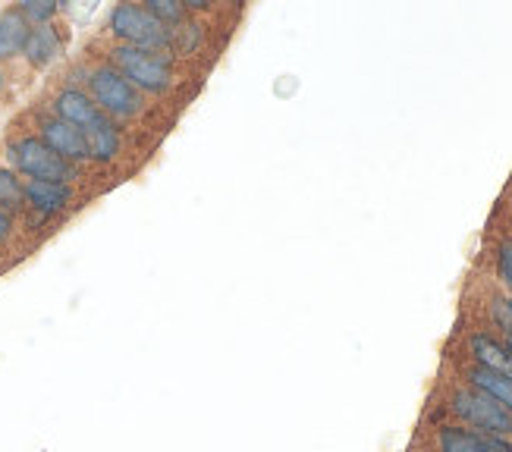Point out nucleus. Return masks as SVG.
I'll list each match as a JSON object with an SVG mask.
<instances>
[{
	"label": "nucleus",
	"mask_w": 512,
	"mask_h": 452,
	"mask_svg": "<svg viewBox=\"0 0 512 452\" xmlns=\"http://www.w3.org/2000/svg\"><path fill=\"white\" fill-rule=\"evenodd\" d=\"M29 19L19 10H4L0 13V57H13L19 51H26L29 41Z\"/></svg>",
	"instance_id": "10"
},
{
	"label": "nucleus",
	"mask_w": 512,
	"mask_h": 452,
	"mask_svg": "<svg viewBox=\"0 0 512 452\" xmlns=\"http://www.w3.org/2000/svg\"><path fill=\"white\" fill-rule=\"evenodd\" d=\"M202 44V26L198 22H180V26L170 29V48H176L180 54H192Z\"/></svg>",
	"instance_id": "15"
},
{
	"label": "nucleus",
	"mask_w": 512,
	"mask_h": 452,
	"mask_svg": "<svg viewBox=\"0 0 512 452\" xmlns=\"http://www.w3.org/2000/svg\"><path fill=\"white\" fill-rule=\"evenodd\" d=\"M41 142L48 145L51 151H57L63 161H85L88 157V142H85V132L76 129L73 123H63L57 120H44L41 123Z\"/></svg>",
	"instance_id": "6"
},
{
	"label": "nucleus",
	"mask_w": 512,
	"mask_h": 452,
	"mask_svg": "<svg viewBox=\"0 0 512 452\" xmlns=\"http://www.w3.org/2000/svg\"><path fill=\"white\" fill-rule=\"evenodd\" d=\"M145 10H148L154 19H158V22H164L167 29L180 26V22L186 19V7L180 4V0H148Z\"/></svg>",
	"instance_id": "16"
},
{
	"label": "nucleus",
	"mask_w": 512,
	"mask_h": 452,
	"mask_svg": "<svg viewBox=\"0 0 512 452\" xmlns=\"http://www.w3.org/2000/svg\"><path fill=\"white\" fill-rule=\"evenodd\" d=\"M114 70H120L132 85L142 88V92H151V95L167 92L170 82H173V70H170L167 54L129 48V44H117L114 48Z\"/></svg>",
	"instance_id": "2"
},
{
	"label": "nucleus",
	"mask_w": 512,
	"mask_h": 452,
	"mask_svg": "<svg viewBox=\"0 0 512 452\" xmlns=\"http://www.w3.org/2000/svg\"><path fill=\"white\" fill-rule=\"evenodd\" d=\"M0 85H4V76H0Z\"/></svg>",
	"instance_id": "23"
},
{
	"label": "nucleus",
	"mask_w": 512,
	"mask_h": 452,
	"mask_svg": "<svg viewBox=\"0 0 512 452\" xmlns=\"http://www.w3.org/2000/svg\"><path fill=\"white\" fill-rule=\"evenodd\" d=\"M506 349H509V355H512V343H509V346H506Z\"/></svg>",
	"instance_id": "22"
},
{
	"label": "nucleus",
	"mask_w": 512,
	"mask_h": 452,
	"mask_svg": "<svg viewBox=\"0 0 512 452\" xmlns=\"http://www.w3.org/2000/svg\"><path fill=\"white\" fill-rule=\"evenodd\" d=\"M469 377H472V383H475V390H478V393L491 396L494 402H500L503 409L512 415V377L494 374V371H487V368H475Z\"/></svg>",
	"instance_id": "12"
},
{
	"label": "nucleus",
	"mask_w": 512,
	"mask_h": 452,
	"mask_svg": "<svg viewBox=\"0 0 512 452\" xmlns=\"http://www.w3.org/2000/svg\"><path fill=\"white\" fill-rule=\"evenodd\" d=\"M500 274L506 286L512 289V245H503V252H500Z\"/></svg>",
	"instance_id": "20"
},
{
	"label": "nucleus",
	"mask_w": 512,
	"mask_h": 452,
	"mask_svg": "<svg viewBox=\"0 0 512 452\" xmlns=\"http://www.w3.org/2000/svg\"><path fill=\"white\" fill-rule=\"evenodd\" d=\"M7 157L10 164L26 173L32 179H48V183H66V179H73L76 170L70 161H63V157L57 151H51L48 145H44L41 139H32V135H26V139H16L10 148H7Z\"/></svg>",
	"instance_id": "4"
},
{
	"label": "nucleus",
	"mask_w": 512,
	"mask_h": 452,
	"mask_svg": "<svg viewBox=\"0 0 512 452\" xmlns=\"http://www.w3.org/2000/svg\"><path fill=\"white\" fill-rule=\"evenodd\" d=\"M85 142H88V157L95 161H114L120 151V132L110 123V117H101L85 129Z\"/></svg>",
	"instance_id": "9"
},
{
	"label": "nucleus",
	"mask_w": 512,
	"mask_h": 452,
	"mask_svg": "<svg viewBox=\"0 0 512 452\" xmlns=\"http://www.w3.org/2000/svg\"><path fill=\"white\" fill-rule=\"evenodd\" d=\"M22 198H26V205L32 211H38L41 217H51L66 208V201H70V186L48 183V179H29V183L22 186Z\"/></svg>",
	"instance_id": "7"
},
{
	"label": "nucleus",
	"mask_w": 512,
	"mask_h": 452,
	"mask_svg": "<svg viewBox=\"0 0 512 452\" xmlns=\"http://www.w3.org/2000/svg\"><path fill=\"white\" fill-rule=\"evenodd\" d=\"M440 452H491V437L447 427L440 431Z\"/></svg>",
	"instance_id": "14"
},
{
	"label": "nucleus",
	"mask_w": 512,
	"mask_h": 452,
	"mask_svg": "<svg viewBox=\"0 0 512 452\" xmlns=\"http://www.w3.org/2000/svg\"><path fill=\"white\" fill-rule=\"evenodd\" d=\"M110 32L123 44H129V48H142L154 54L170 51V29L139 4H120L110 13Z\"/></svg>",
	"instance_id": "1"
},
{
	"label": "nucleus",
	"mask_w": 512,
	"mask_h": 452,
	"mask_svg": "<svg viewBox=\"0 0 512 452\" xmlns=\"http://www.w3.org/2000/svg\"><path fill=\"white\" fill-rule=\"evenodd\" d=\"M19 13L26 16L29 22H38V26H48V19L57 13V4H54V0H22V4H19Z\"/></svg>",
	"instance_id": "17"
},
{
	"label": "nucleus",
	"mask_w": 512,
	"mask_h": 452,
	"mask_svg": "<svg viewBox=\"0 0 512 452\" xmlns=\"http://www.w3.org/2000/svg\"><path fill=\"white\" fill-rule=\"evenodd\" d=\"M494 321L512 336V302H494Z\"/></svg>",
	"instance_id": "19"
},
{
	"label": "nucleus",
	"mask_w": 512,
	"mask_h": 452,
	"mask_svg": "<svg viewBox=\"0 0 512 452\" xmlns=\"http://www.w3.org/2000/svg\"><path fill=\"white\" fill-rule=\"evenodd\" d=\"M472 352L478 358V365L494 371V374H503V377H512V355L506 346H500L497 339L491 336H472Z\"/></svg>",
	"instance_id": "11"
},
{
	"label": "nucleus",
	"mask_w": 512,
	"mask_h": 452,
	"mask_svg": "<svg viewBox=\"0 0 512 452\" xmlns=\"http://www.w3.org/2000/svg\"><path fill=\"white\" fill-rule=\"evenodd\" d=\"M88 88H92V101L98 104V110H104V117H136L142 110V95L139 88L132 85L120 70L114 66H101L92 76H88Z\"/></svg>",
	"instance_id": "3"
},
{
	"label": "nucleus",
	"mask_w": 512,
	"mask_h": 452,
	"mask_svg": "<svg viewBox=\"0 0 512 452\" xmlns=\"http://www.w3.org/2000/svg\"><path fill=\"white\" fill-rule=\"evenodd\" d=\"M453 412L469 424H475L478 431H487V437L512 434V415L500 402H494L491 396H484L478 390H459L453 396Z\"/></svg>",
	"instance_id": "5"
},
{
	"label": "nucleus",
	"mask_w": 512,
	"mask_h": 452,
	"mask_svg": "<svg viewBox=\"0 0 512 452\" xmlns=\"http://www.w3.org/2000/svg\"><path fill=\"white\" fill-rule=\"evenodd\" d=\"M22 186H19V179L10 173V170H4L0 167V208H16V205H22Z\"/></svg>",
	"instance_id": "18"
},
{
	"label": "nucleus",
	"mask_w": 512,
	"mask_h": 452,
	"mask_svg": "<svg viewBox=\"0 0 512 452\" xmlns=\"http://www.w3.org/2000/svg\"><path fill=\"white\" fill-rule=\"evenodd\" d=\"M54 107H57V117H60L63 123H73V126L82 129V132L101 117L98 104H95L92 98H88L85 92H79V88H66V92H60Z\"/></svg>",
	"instance_id": "8"
},
{
	"label": "nucleus",
	"mask_w": 512,
	"mask_h": 452,
	"mask_svg": "<svg viewBox=\"0 0 512 452\" xmlns=\"http://www.w3.org/2000/svg\"><path fill=\"white\" fill-rule=\"evenodd\" d=\"M13 230V220H10V211L7 208H0V242H4Z\"/></svg>",
	"instance_id": "21"
},
{
	"label": "nucleus",
	"mask_w": 512,
	"mask_h": 452,
	"mask_svg": "<svg viewBox=\"0 0 512 452\" xmlns=\"http://www.w3.org/2000/svg\"><path fill=\"white\" fill-rule=\"evenodd\" d=\"M29 57L32 66H44L51 63L57 54H60V38L51 26H38L29 32V41H26V51H22Z\"/></svg>",
	"instance_id": "13"
}]
</instances>
